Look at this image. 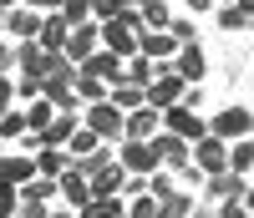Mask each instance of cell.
<instances>
[{"mask_svg": "<svg viewBox=\"0 0 254 218\" xmlns=\"http://www.w3.org/2000/svg\"><path fill=\"white\" fill-rule=\"evenodd\" d=\"M66 167H71V152L66 147H41L36 152V172H41V178H61Z\"/></svg>", "mask_w": 254, "mask_h": 218, "instance_id": "obj_21", "label": "cell"}, {"mask_svg": "<svg viewBox=\"0 0 254 218\" xmlns=\"http://www.w3.org/2000/svg\"><path fill=\"white\" fill-rule=\"evenodd\" d=\"M147 193H153V198H163V193H173V178H168V167L147 172Z\"/></svg>", "mask_w": 254, "mask_h": 218, "instance_id": "obj_41", "label": "cell"}, {"mask_svg": "<svg viewBox=\"0 0 254 218\" xmlns=\"http://www.w3.org/2000/svg\"><path fill=\"white\" fill-rule=\"evenodd\" d=\"M10 71H15V46L0 41V76H10Z\"/></svg>", "mask_w": 254, "mask_h": 218, "instance_id": "obj_44", "label": "cell"}, {"mask_svg": "<svg viewBox=\"0 0 254 218\" xmlns=\"http://www.w3.org/2000/svg\"><path fill=\"white\" fill-rule=\"evenodd\" d=\"M56 117V107L46 102V97H36L31 107H26V132H46V122Z\"/></svg>", "mask_w": 254, "mask_h": 218, "instance_id": "obj_30", "label": "cell"}, {"mask_svg": "<svg viewBox=\"0 0 254 218\" xmlns=\"http://www.w3.org/2000/svg\"><path fill=\"white\" fill-rule=\"evenodd\" d=\"M137 56H147V61H158V66H163V61H173L178 56V41L173 36H168V31H137Z\"/></svg>", "mask_w": 254, "mask_h": 218, "instance_id": "obj_10", "label": "cell"}, {"mask_svg": "<svg viewBox=\"0 0 254 218\" xmlns=\"http://www.w3.org/2000/svg\"><path fill=\"white\" fill-rule=\"evenodd\" d=\"M249 142H254V132H249Z\"/></svg>", "mask_w": 254, "mask_h": 218, "instance_id": "obj_55", "label": "cell"}, {"mask_svg": "<svg viewBox=\"0 0 254 218\" xmlns=\"http://www.w3.org/2000/svg\"><path fill=\"white\" fill-rule=\"evenodd\" d=\"M173 71L188 81V86H203V71H208V56H203V46L198 41H188V46H178V56H173Z\"/></svg>", "mask_w": 254, "mask_h": 218, "instance_id": "obj_9", "label": "cell"}, {"mask_svg": "<svg viewBox=\"0 0 254 218\" xmlns=\"http://www.w3.org/2000/svg\"><path fill=\"white\" fill-rule=\"evenodd\" d=\"M188 218H219V208H214V203H193V213H188Z\"/></svg>", "mask_w": 254, "mask_h": 218, "instance_id": "obj_46", "label": "cell"}, {"mask_svg": "<svg viewBox=\"0 0 254 218\" xmlns=\"http://www.w3.org/2000/svg\"><path fill=\"white\" fill-rule=\"evenodd\" d=\"M76 102H81V107H92V102H107V81H97V76H81V71H76Z\"/></svg>", "mask_w": 254, "mask_h": 218, "instance_id": "obj_31", "label": "cell"}, {"mask_svg": "<svg viewBox=\"0 0 254 218\" xmlns=\"http://www.w3.org/2000/svg\"><path fill=\"white\" fill-rule=\"evenodd\" d=\"M15 102V76H0V112H10Z\"/></svg>", "mask_w": 254, "mask_h": 218, "instance_id": "obj_43", "label": "cell"}, {"mask_svg": "<svg viewBox=\"0 0 254 218\" xmlns=\"http://www.w3.org/2000/svg\"><path fill=\"white\" fill-rule=\"evenodd\" d=\"M224 5H234V0H224Z\"/></svg>", "mask_w": 254, "mask_h": 218, "instance_id": "obj_54", "label": "cell"}, {"mask_svg": "<svg viewBox=\"0 0 254 218\" xmlns=\"http://www.w3.org/2000/svg\"><path fill=\"white\" fill-rule=\"evenodd\" d=\"M36 178V158L31 152H0V183H31Z\"/></svg>", "mask_w": 254, "mask_h": 218, "instance_id": "obj_14", "label": "cell"}, {"mask_svg": "<svg viewBox=\"0 0 254 218\" xmlns=\"http://www.w3.org/2000/svg\"><path fill=\"white\" fill-rule=\"evenodd\" d=\"M234 5H239V10H244V15L254 20V0H234Z\"/></svg>", "mask_w": 254, "mask_h": 218, "instance_id": "obj_49", "label": "cell"}, {"mask_svg": "<svg viewBox=\"0 0 254 218\" xmlns=\"http://www.w3.org/2000/svg\"><path fill=\"white\" fill-rule=\"evenodd\" d=\"M15 218H46V203H20Z\"/></svg>", "mask_w": 254, "mask_h": 218, "instance_id": "obj_45", "label": "cell"}, {"mask_svg": "<svg viewBox=\"0 0 254 218\" xmlns=\"http://www.w3.org/2000/svg\"><path fill=\"white\" fill-rule=\"evenodd\" d=\"M142 92H147V107H158V112H163V107H178V102H183L188 81H183V76L173 71V61H163V66H158V76L147 81Z\"/></svg>", "mask_w": 254, "mask_h": 218, "instance_id": "obj_1", "label": "cell"}, {"mask_svg": "<svg viewBox=\"0 0 254 218\" xmlns=\"http://www.w3.org/2000/svg\"><path fill=\"white\" fill-rule=\"evenodd\" d=\"M193 203H198L193 193H178V188H173V193H163V198H158V218H188Z\"/></svg>", "mask_w": 254, "mask_h": 218, "instance_id": "obj_24", "label": "cell"}, {"mask_svg": "<svg viewBox=\"0 0 254 218\" xmlns=\"http://www.w3.org/2000/svg\"><path fill=\"white\" fill-rule=\"evenodd\" d=\"M76 71H81V76H97V81H107V86H112V81H122V56H112L107 46H102V51H92L87 61H81Z\"/></svg>", "mask_w": 254, "mask_h": 218, "instance_id": "obj_12", "label": "cell"}, {"mask_svg": "<svg viewBox=\"0 0 254 218\" xmlns=\"http://www.w3.org/2000/svg\"><path fill=\"white\" fill-rule=\"evenodd\" d=\"M46 218H76V208H56V213L46 208Z\"/></svg>", "mask_w": 254, "mask_h": 218, "instance_id": "obj_47", "label": "cell"}, {"mask_svg": "<svg viewBox=\"0 0 254 218\" xmlns=\"http://www.w3.org/2000/svg\"><path fill=\"white\" fill-rule=\"evenodd\" d=\"M56 188H61V193H66V203H71L76 213H81V203H87V198H92V183H87V178H81V172H76V167H66V172H61V178H56Z\"/></svg>", "mask_w": 254, "mask_h": 218, "instance_id": "obj_19", "label": "cell"}, {"mask_svg": "<svg viewBox=\"0 0 254 218\" xmlns=\"http://www.w3.org/2000/svg\"><path fill=\"white\" fill-rule=\"evenodd\" d=\"M92 193H122L127 188V167L122 163H107V167H102V172H92Z\"/></svg>", "mask_w": 254, "mask_h": 218, "instance_id": "obj_22", "label": "cell"}, {"mask_svg": "<svg viewBox=\"0 0 254 218\" xmlns=\"http://www.w3.org/2000/svg\"><path fill=\"white\" fill-rule=\"evenodd\" d=\"M117 213H122V193H92L76 218H117Z\"/></svg>", "mask_w": 254, "mask_h": 218, "instance_id": "obj_20", "label": "cell"}, {"mask_svg": "<svg viewBox=\"0 0 254 218\" xmlns=\"http://www.w3.org/2000/svg\"><path fill=\"white\" fill-rule=\"evenodd\" d=\"M15 208H20V193H15V183H0V218H15Z\"/></svg>", "mask_w": 254, "mask_h": 218, "instance_id": "obj_40", "label": "cell"}, {"mask_svg": "<svg viewBox=\"0 0 254 218\" xmlns=\"http://www.w3.org/2000/svg\"><path fill=\"white\" fill-rule=\"evenodd\" d=\"M208 132L224 137V142H239V137L254 132V112H244V107H224V112L208 117Z\"/></svg>", "mask_w": 254, "mask_h": 218, "instance_id": "obj_6", "label": "cell"}, {"mask_svg": "<svg viewBox=\"0 0 254 218\" xmlns=\"http://www.w3.org/2000/svg\"><path fill=\"white\" fill-rule=\"evenodd\" d=\"M229 172H254V142L249 137H239V142H229Z\"/></svg>", "mask_w": 254, "mask_h": 218, "instance_id": "obj_28", "label": "cell"}, {"mask_svg": "<svg viewBox=\"0 0 254 218\" xmlns=\"http://www.w3.org/2000/svg\"><path fill=\"white\" fill-rule=\"evenodd\" d=\"M122 122H127V112H117L112 102H92V107H81V127H92L102 142H122Z\"/></svg>", "mask_w": 254, "mask_h": 218, "instance_id": "obj_4", "label": "cell"}, {"mask_svg": "<svg viewBox=\"0 0 254 218\" xmlns=\"http://www.w3.org/2000/svg\"><path fill=\"white\" fill-rule=\"evenodd\" d=\"M163 132H173V137H183V142H198V137H208V122H203V112L198 107H163Z\"/></svg>", "mask_w": 254, "mask_h": 218, "instance_id": "obj_2", "label": "cell"}, {"mask_svg": "<svg viewBox=\"0 0 254 218\" xmlns=\"http://www.w3.org/2000/svg\"><path fill=\"white\" fill-rule=\"evenodd\" d=\"M163 132V112L158 107H137V112H127V122H122V137H158Z\"/></svg>", "mask_w": 254, "mask_h": 218, "instance_id": "obj_13", "label": "cell"}, {"mask_svg": "<svg viewBox=\"0 0 254 218\" xmlns=\"http://www.w3.org/2000/svg\"><path fill=\"white\" fill-rule=\"evenodd\" d=\"M41 81H46L41 71H20V76H15V97H26V102H36V97H41Z\"/></svg>", "mask_w": 254, "mask_h": 218, "instance_id": "obj_38", "label": "cell"}, {"mask_svg": "<svg viewBox=\"0 0 254 218\" xmlns=\"http://www.w3.org/2000/svg\"><path fill=\"white\" fill-rule=\"evenodd\" d=\"M92 147H102V137L92 132V127H76V132L66 137V152H71V163H76V158H87Z\"/></svg>", "mask_w": 254, "mask_h": 218, "instance_id": "obj_32", "label": "cell"}, {"mask_svg": "<svg viewBox=\"0 0 254 218\" xmlns=\"http://www.w3.org/2000/svg\"><path fill=\"white\" fill-rule=\"evenodd\" d=\"M168 36H173L178 46H188V41H198V26L188 15H173V20H168Z\"/></svg>", "mask_w": 254, "mask_h": 218, "instance_id": "obj_35", "label": "cell"}, {"mask_svg": "<svg viewBox=\"0 0 254 218\" xmlns=\"http://www.w3.org/2000/svg\"><path fill=\"white\" fill-rule=\"evenodd\" d=\"M26 10H36V15H56L61 10V0H20Z\"/></svg>", "mask_w": 254, "mask_h": 218, "instance_id": "obj_42", "label": "cell"}, {"mask_svg": "<svg viewBox=\"0 0 254 218\" xmlns=\"http://www.w3.org/2000/svg\"><path fill=\"white\" fill-rule=\"evenodd\" d=\"M127 218H158V198H153V193H132Z\"/></svg>", "mask_w": 254, "mask_h": 218, "instance_id": "obj_37", "label": "cell"}, {"mask_svg": "<svg viewBox=\"0 0 254 218\" xmlns=\"http://www.w3.org/2000/svg\"><path fill=\"white\" fill-rule=\"evenodd\" d=\"M188 10H214V0H188Z\"/></svg>", "mask_w": 254, "mask_h": 218, "instance_id": "obj_48", "label": "cell"}, {"mask_svg": "<svg viewBox=\"0 0 254 218\" xmlns=\"http://www.w3.org/2000/svg\"><path fill=\"white\" fill-rule=\"evenodd\" d=\"M5 31L15 41H31V36H41V15L26 10V5H15V10H5Z\"/></svg>", "mask_w": 254, "mask_h": 218, "instance_id": "obj_18", "label": "cell"}, {"mask_svg": "<svg viewBox=\"0 0 254 218\" xmlns=\"http://www.w3.org/2000/svg\"><path fill=\"white\" fill-rule=\"evenodd\" d=\"M147 142H153L158 163H163L168 172H183L188 163H193V158H188V147H193V142H183V137H173V132H158V137H147Z\"/></svg>", "mask_w": 254, "mask_h": 218, "instance_id": "obj_8", "label": "cell"}, {"mask_svg": "<svg viewBox=\"0 0 254 218\" xmlns=\"http://www.w3.org/2000/svg\"><path fill=\"white\" fill-rule=\"evenodd\" d=\"M137 0H92V20H112V15H122V10H132Z\"/></svg>", "mask_w": 254, "mask_h": 218, "instance_id": "obj_34", "label": "cell"}, {"mask_svg": "<svg viewBox=\"0 0 254 218\" xmlns=\"http://www.w3.org/2000/svg\"><path fill=\"white\" fill-rule=\"evenodd\" d=\"M249 26H254V20H249L239 5H224V10H219V31H249Z\"/></svg>", "mask_w": 254, "mask_h": 218, "instance_id": "obj_36", "label": "cell"}, {"mask_svg": "<svg viewBox=\"0 0 254 218\" xmlns=\"http://www.w3.org/2000/svg\"><path fill=\"white\" fill-rule=\"evenodd\" d=\"M107 163H117V152H112V142H102V147H92L87 158H76L71 167L81 172V178H92V172H102V167H107Z\"/></svg>", "mask_w": 254, "mask_h": 218, "instance_id": "obj_26", "label": "cell"}, {"mask_svg": "<svg viewBox=\"0 0 254 218\" xmlns=\"http://www.w3.org/2000/svg\"><path fill=\"white\" fill-rule=\"evenodd\" d=\"M81 127V112H56L46 122V132H41V147H66V137Z\"/></svg>", "mask_w": 254, "mask_h": 218, "instance_id": "obj_15", "label": "cell"}, {"mask_svg": "<svg viewBox=\"0 0 254 218\" xmlns=\"http://www.w3.org/2000/svg\"><path fill=\"white\" fill-rule=\"evenodd\" d=\"M66 36H71V26H66V15H41V51H61V46H66Z\"/></svg>", "mask_w": 254, "mask_h": 218, "instance_id": "obj_16", "label": "cell"}, {"mask_svg": "<svg viewBox=\"0 0 254 218\" xmlns=\"http://www.w3.org/2000/svg\"><path fill=\"white\" fill-rule=\"evenodd\" d=\"M15 5H20V0H0V10H15Z\"/></svg>", "mask_w": 254, "mask_h": 218, "instance_id": "obj_51", "label": "cell"}, {"mask_svg": "<svg viewBox=\"0 0 254 218\" xmlns=\"http://www.w3.org/2000/svg\"><path fill=\"white\" fill-rule=\"evenodd\" d=\"M61 15H66V26H81V20H92V0H61Z\"/></svg>", "mask_w": 254, "mask_h": 218, "instance_id": "obj_39", "label": "cell"}, {"mask_svg": "<svg viewBox=\"0 0 254 218\" xmlns=\"http://www.w3.org/2000/svg\"><path fill=\"white\" fill-rule=\"evenodd\" d=\"M137 15L147 31H168V20H173V10H168V0H137Z\"/></svg>", "mask_w": 254, "mask_h": 218, "instance_id": "obj_25", "label": "cell"}, {"mask_svg": "<svg viewBox=\"0 0 254 218\" xmlns=\"http://www.w3.org/2000/svg\"><path fill=\"white\" fill-rule=\"evenodd\" d=\"M244 178H239V172H214V178H203V203H224V198H244Z\"/></svg>", "mask_w": 254, "mask_h": 218, "instance_id": "obj_11", "label": "cell"}, {"mask_svg": "<svg viewBox=\"0 0 254 218\" xmlns=\"http://www.w3.org/2000/svg\"><path fill=\"white\" fill-rule=\"evenodd\" d=\"M15 193H20V203H51L61 188H56V178H41V172H36V178H31V183H20Z\"/></svg>", "mask_w": 254, "mask_h": 218, "instance_id": "obj_23", "label": "cell"}, {"mask_svg": "<svg viewBox=\"0 0 254 218\" xmlns=\"http://www.w3.org/2000/svg\"><path fill=\"white\" fill-rule=\"evenodd\" d=\"M107 102L117 107V112H137V107H147V92L132 86V81H112L107 86Z\"/></svg>", "mask_w": 254, "mask_h": 218, "instance_id": "obj_17", "label": "cell"}, {"mask_svg": "<svg viewBox=\"0 0 254 218\" xmlns=\"http://www.w3.org/2000/svg\"><path fill=\"white\" fill-rule=\"evenodd\" d=\"M41 56H46V51H41V41L31 36V41H15V71H36L41 66Z\"/></svg>", "mask_w": 254, "mask_h": 218, "instance_id": "obj_29", "label": "cell"}, {"mask_svg": "<svg viewBox=\"0 0 254 218\" xmlns=\"http://www.w3.org/2000/svg\"><path fill=\"white\" fill-rule=\"evenodd\" d=\"M188 158H193V167L203 172V178H214V172H224V167H229V142L208 132V137H198L193 147H188Z\"/></svg>", "mask_w": 254, "mask_h": 218, "instance_id": "obj_5", "label": "cell"}, {"mask_svg": "<svg viewBox=\"0 0 254 218\" xmlns=\"http://www.w3.org/2000/svg\"><path fill=\"white\" fill-rule=\"evenodd\" d=\"M92 51H102V26H97V20H81V26H71V36H66V46H61V56H66L71 66H81Z\"/></svg>", "mask_w": 254, "mask_h": 218, "instance_id": "obj_7", "label": "cell"}, {"mask_svg": "<svg viewBox=\"0 0 254 218\" xmlns=\"http://www.w3.org/2000/svg\"><path fill=\"white\" fill-rule=\"evenodd\" d=\"M117 163L127 167V178H147V172L163 167L158 152H153V142H142V137H122L117 142Z\"/></svg>", "mask_w": 254, "mask_h": 218, "instance_id": "obj_3", "label": "cell"}, {"mask_svg": "<svg viewBox=\"0 0 254 218\" xmlns=\"http://www.w3.org/2000/svg\"><path fill=\"white\" fill-rule=\"evenodd\" d=\"M244 208H249V213H254V183H249V188H244Z\"/></svg>", "mask_w": 254, "mask_h": 218, "instance_id": "obj_50", "label": "cell"}, {"mask_svg": "<svg viewBox=\"0 0 254 218\" xmlns=\"http://www.w3.org/2000/svg\"><path fill=\"white\" fill-rule=\"evenodd\" d=\"M158 76V61H147V56H127L122 61V81H132V86H147Z\"/></svg>", "mask_w": 254, "mask_h": 218, "instance_id": "obj_27", "label": "cell"}, {"mask_svg": "<svg viewBox=\"0 0 254 218\" xmlns=\"http://www.w3.org/2000/svg\"><path fill=\"white\" fill-rule=\"evenodd\" d=\"M26 137V112H0V142Z\"/></svg>", "mask_w": 254, "mask_h": 218, "instance_id": "obj_33", "label": "cell"}, {"mask_svg": "<svg viewBox=\"0 0 254 218\" xmlns=\"http://www.w3.org/2000/svg\"><path fill=\"white\" fill-rule=\"evenodd\" d=\"M0 31H5V10H0Z\"/></svg>", "mask_w": 254, "mask_h": 218, "instance_id": "obj_52", "label": "cell"}, {"mask_svg": "<svg viewBox=\"0 0 254 218\" xmlns=\"http://www.w3.org/2000/svg\"><path fill=\"white\" fill-rule=\"evenodd\" d=\"M117 218H127V208H122V213H117Z\"/></svg>", "mask_w": 254, "mask_h": 218, "instance_id": "obj_53", "label": "cell"}]
</instances>
